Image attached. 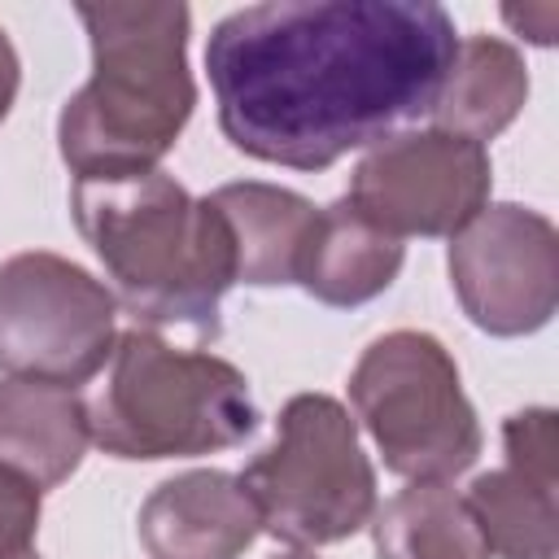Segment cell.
I'll use <instances>...</instances> for the list:
<instances>
[{"label":"cell","mask_w":559,"mask_h":559,"mask_svg":"<svg viewBox=\"0 0 559 559\" xmlns=\"http://www.w3.org/2000/svg\"><path fill=\"white\" fill-rule=\"evenodd\" d=\"M454 48L432 0H266L210 31L205 70L231 148L328 170L428 114Z\"/></svg>","instance_id":"cell-1"},{"label":"cell","mask_w":559,"mask_h":559,"mask_svg":"<svg viewBox=\"0 0 559 559\" xmlns=\"http://www.w3.org/2000/svg\"><path fill=\"white\" fill-rule=\"evenodd\" d=\"M92 79L57 114V148L74 179L157 170L179 144L197 83L188 70V4H79Z\"/></svg>","instance_id":"cell-2"},{"label":"cell","mask_w":559,"mask_h":559,"mask_svg":"<svg viewBox=\"0 0 559 559\" xmlns=\"http://www.w3.org/2000/svg\"><path fill=\"white\" fill-rule=\"evenodd\" d=\"M70 214L135 319L218 336V306L236 284V249L210 197H192L166 170H144L74 179Z\"/></svg>","instance_id":"cell-3"},{"label":"cell","mask_w":559,"mask_h":559,"mask_svg":"<svg viewBox=\"0 0 559 559\" xmlns=\"http://www.w3.org/2000/svg\"><path fill=\"white\" fill-rule=\"evenodd\" d=\"M258 428L249 380L205 349H175L153 328L114 341L105 384L87 402V432L109 459H197L240 445Z\"/></svg>","instance_id":"cell-4"},{"label":"cell","mask_w":559,"mask_h":559,"mask_svg":"<svg viewBox=\"0 0 559 559\" xmlns=\"http://www.w3.org/2000/svg\"><path fill=\"white\" fill-rule=\"evenodd\" d=\"M236 480L258 524L297 550L345 542L376 515V467L362 454L354 415L328 393L288 397L271 445Z\"/></svg>","instance_id":"cell-5"},{"label":"cell","mask_w":559,"mask_h":559,"mask_svg":"<svg viewBox=\"0 0 559 559\" xmlns=\"http://www.w3.org/2000/svg\"><path fill=\"white\" fill-rule=\"evenodd\" d=\"M349 406L384 467L411 485L467 472L485 445L454 354L419 328L384 332L362 349L349 371Z\"/></svg>","instance_id":"cell-6"},{"label":"cell","mask_w":559,"mask_h":559,"mask_svg":"<svg viewBox=\"0 0 559 559\" xmlns=\"http://www.w3.org/2000/svg\"><path fill=\"white\" fill-rule=\"evenodd\" d=\"M118 297L79 262L26 249L0 262V371L61 389L87 384L114 354Z\"/></svg>","instance_id":"cell-7"},{"label":"cell","mask_w":559,"mask_h":559,"mask_svg":"<svg viewBox=\"0 0 559 559\" xmlns=\"http://www.w3.org/2000/svg\"><path fill=\"white\" fill-rule=\"evenodd\" d=\"M493 192V162L485 144L450 131H393L376 140L354 175L349 205L380 231L406 236H454L463 231Z\"/></svg>","instance_id":"cell-8"},{"label":"cell","mask_w":559,"mask_h":559,"mask_svg":"<svg viewBox=\"0 0 559 559\" xmlns=\"http://www.w3.org/2000/svg\"><path fill=\"white\" fill-rule=\"evenodd\" d=\"M450 284L489 336H528L559 306V231L542 210L498 201L450 236Z\"/></svg>","instance_id":"cell-9"},{"label":"cell","mask_w":559,"mask_h":559,"mask_svg":"<svg viewBox=\"0 0 559 559\" xmlns=\"http://www.w3.org/2000/svg\"><path fill=\"white\" fill-rule=\"evenodd\" d=\"M262 533L240 480L218 467L166 476L140 507L148 559H240Z\"/></svg>","instance_id":"cell-10"},{"label":"cell","mask_w":559,"mask_h":559,"mask_svg":"<svg viewBox=\"0 0 559 559\" xmlns=\"http://www.w3.org/2000/svg\"><path fill=\"white\" fill-rule=\"evenodd\" d=\"M87 402L44 380H0V467L39 493L66 485L87 454Z\"/></svg>","instance_id":"cell-11"},{"label":"cell","mask_w":559,"mask_h":559,"mask_svg":"<svg viewBox=\"0 0 559 559\" xmlns=\"http://www.w3.org/2000/svg\"><path fill=\"white\" fill-rule=\"evenodd\" d=\"M210 205L227 223V236L236 249V284H253V288L297 284L301 253L319 218L314 201L280 183L240 179V183L214 188Z\"/></svg>","instance_id":"cell-12"},{"label":"cell","mask_w":559,"mask_h":559,"mask_svg":"<svg viewBox=\"0 0 559 559\" xmlns=\"http://www.w3.org/2000/svg\"><path fill=\"white\" fill-rule=\"evenodd\" d=\"M402 262H406V245L380 231L371 218H362L349 205V197H341L319 210L301 253L297 284L323 306L354 310L376 301L384 288H393Z\"/></svg>","instance_id":"cell-13"},{"label":"cell","mask_w":559,"mask_h":559,"mask_svg":"<svg viewBox=\"0 0 559 559\" xmlns=\"http://www.w3.org/2000/svg\"><path fill=\"white\" fill-rule=\"evenodd\" d=\"M524 100H528L524 52L498 35H463L428 118L437 131L485 144L520 118Z\"/></svg>","instance_id":"cell-14"},{"label":"cell","mask_w":559,"mask_h":559,"mask_svg":"<svg viewBox=\"0 0 559 559\" xmlns=\"http://www.w3.org/2000/svg\"><path fill=\"white\" fill-rule=\"evenodd\" d=\"M380 559H493L463 493L445 480H415L371 515Z\"/></svg>","instance_id":"cell-15"},{"label":"cell","mask_w":559,"mask_h":559,"mask_svg":"<svg viewBox=\"0 0 559 559\" xmlns=\"http://www.w3.org/2000/svg\"><path fill=\"white\" fill-rule=\"evenodd\" d=\"M467 507L498 559H555L559 555V485L533 480L515 467L480 472L467 485Z\"/></svg>","instance_id":"cell-16"},{"label":"cell","mask_w":559,"mask_h":559,"mask_svg":"<svg viewBox=\"0 0 559 559\" xmlns=\"http://www.w3.org/2000/svg\"><path fill=\"white\" fill-rule=\"evenodd\" d=\"M502 450H507V467L559 485V415L550 406H528L507 415Z\"/></svg>","instance_id":"cell-17"},{"label":"cell","mask_w":559,"mask_h":559,"mask_svg":"<svg viewBox=\"0 0 559 559\" xmlns=\"http://www.w3.org/2000/svg\"><path fill=\"white\" fill-rule=\"evenodd\" d=\"M39 533V489L0 467V559L35 550Z\"/></svg>","instance_id":"cell-18"},{"label":"cell","mask_w":559,"mask_h":559,"mask_svg":"<svg viewBox=\"0 0 559 559\" xmlns=\"http://www.w3.org/2000/svg\"><path fill=\"white\" fill-rule=\"evenodd\" d=\"M17 87H22V61H17L13 39H9L4 26H0V122L9 118V109H13V100H17Z\"/></svg>","instance_id":"cell-19"},{"label":"cell","mask_w":559,"mask_h":559,"mask_svg":"<svg viewBox=\"0 0 559 559\" xmlns=\"http://www.w3.org/2000/svg\"><path fill=\"white\" fill-rule=\"evenodd\" d=\"M275 559H319L314 550H288V555H275Z\"/></svg>","instance_id":"cell-20"},{"label":"cell","mask_w":559,"mask_h":559,"mask_svg":"<svg viewBox=\"0 0 559 559\" xmlns=\"http://www.w3.org/2000/svg\"><path fill=\"white\" fill-rule=\"evenodd\" d=\"M4 559H39V550H22V555H4Z\"/></svg>","instance_id":"cell-21"}]
</instances>
